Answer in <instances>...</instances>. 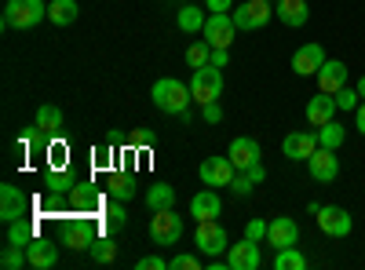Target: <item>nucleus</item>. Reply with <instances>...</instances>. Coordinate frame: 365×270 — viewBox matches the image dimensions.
<instances>
[{
  "mask_svg": "<svg viewBox=\"0 0 365 270\" xmlns=\"http://www.w3.org/2000/svg\"><path fill=\"white\" fill-rule=\"evenodd\" d=\"M150 99H154V106L168 117H182L190 110L194 103V92H190V84H182L175 77H161L154 88H150Z\"/></svg>",
  "mask_w": 365,
  "mask_h": 270,
  "instance_id": "nucleus-1",
  "label": "nucleus"
},
{
  "mask_svg": "<svg viewBox=\"0 0 365 270\" xmlns=\"http://www.w3.org/2000/svg\"><path fill=\"white\" fill-rule=\"evenodd\" d=\"M48 19L44 0H8L4 4V29H34Z\"/></svg>",
  "mask_w": 365,
  "mask_h": 270,
  "instance_id": "nucleus-2",
  "label": "nucleus"
},
{
  "mask_svg": "<svg viewBox=\"0 0 365 270\" xmlns=\"http://www.w3.org/2000/svg\"><path fill=\"white\" fill-rule=\"evenodd\" d=\"M190 92H194V103L197 106H205V103H220V95H223V70L220 66H201V70H194V77H190Z\"/></svg>",
  "mask_w": 365,
  "mask_h": 270,
  "instance_id": "nucleus-3",
  "label": "nucleus"
},
{
  "mask_svg": "<svg viewBox=\"0 0 365 270\" xmlns=\"http://www.w3.org/2000/svg\"><path fill=\"white\" fill-rule=\"evenodd\" d=\"M194 245H197V252H205V256H227V249H230L227 227H223L220 219H201V223H197V234H194Z\"/></svg>",
  "mask_w": 365,
  "mask_h": 270,
  "instance_id": "nucleus-4",
  "label": "nucleus"
},
{
  "mask_svg": "<svg viewBox=\"0 0 365 270\" xmlns=\"http://www.w3.org/2000/svg\"><path fill=\"white\" fill-rule=\"evenodd\" d=\"M182 237V216H175V208H158L150 216V242L154 245H175Z\"/></svg>",
  "mask_w": 365,
  "mask_h": 270,
  "instance_id": "nucleus-5",
  "label": "nucleus"
},
{
  "mask_svg": "<svg viewBox=\"0 0 365 270\" xmlns=\"http://www.w3.org/2000/svg\"><path fill=\"white\" fill-rule=\"evenodd\" d=\"M26 216H34V197H29L22 187L4 183L0 187V219L15 223V219H26Z\"/></svg>",
  "mask_w": 365,
  "mask_h": 270,
  "instance_id": "nucleus-6",
  "label": "nucleus"
},
{
  "mask_svg": "<svg viewBox=\"0 0 365 270\" xmlns=\"http://www.w3.org/2000/svg\"><path fill=\"white\" fill-rule=\"evenodd\" d=\"M230 15H234V26H237V29L256 33V29H263V26L274 19V4H270V0H245V4L234 8Z\"/></svg>",
  "mask_w": 365,
  "mask_h": 270,
  "instance_id": "nucleus-7",
  "label": "nucleus"
},
{
  "mask_svg": "<svg viewBox=\"0 0 365 270\" xmlns=\"http://www.w3.org/2000/svg\"><path fill=\"white\" fill-rule=\"evenodd\" d=\"M205 41L212 48H230L234 37H237V26H234V15L230 11H208V22H205Z\"/></svg>",
  "mask_w": 365,
  "mask_h": 270,
  "instance_id": "nucleus-8",
  "label": "nucleus"
},
{
  "mask_svg": "<svg viewBox=\"0 0 365 270\" xmlns=\"http://www.w3.org/2000/svg\"><path fill=\"white\" fill-rule=\"evenodd\" d=\"M314 219H318V230L325 237H347L351 227H354L351 212H347V208H340V204H322L318 212H314Z\"/></svg>",
  "mask_w": 365,
  "mask_h": 270,
  "instance_id": "nucleus-9",
  "label": "nucleus"
},
{
  "mask_svg": "<svg viewBox=\"0 0 365 270\" xmlns=\"http://www.w3.org/2000/svg\"><path fill=\"white\" fill-rule=\"evenodd\" d=\"M325 58H329L325 48H322L318 41H307V44H299V48L292 51V63H289V66H292L296 77H314V73L325 66Z\"/></svg>",
  "mask_w": 365,
  "mask_h": 270,
  "instance_id": "nucleus-10",
  "label": "nucleus"
},
{
  "mask_svg": "<svg viewBox=\"0 0 365 270\" xmlns=\"http://www.w3.org/2000/svg\"><path fill=\"white\" fill-rule=\"evenodd\" d=\"M234 175H237V168H234L230 157H205L197 165V179L205 187H230Z\"/></svg>",
  "mask_w": 365,
  "mask_h": 270,
  "instance_id": "nucleus-11",
  "label": "nucleus"
},
{
  "mask_svg": "<svg viewBox=\"0 0 365 270\" xmlns=\"http://www.w3.org/2000/svg\"><path fill=\"white\" fill-rule=\"evenodd\" d=\"M307 172H311L314 183H332V179L340 175V157H336V150L318 146L314 154L307 157Z\"/></svg>",
  "mask_w": 365,
  "mask_h": 270,
  "instance_id": "nucleus-12",
  "label": "nucleus"
},
{
  "mask_svg": "<svg viewBox=\"0 0 365 270\" xmlns=\"http://www.w3.org/2000/svg\"><path fill=\"white\" fill-rule=\"evenodd\" d=\"M259 263H263L259 242H252V237H241L227 249V270H256Z\"/></svg>",
  "mask_w": 365,
  "mask_h": 270,
  "instance_id": "nucleus-13",
  "label": "nucleus"
},
{
  "mask_svg": "<svg viewBox=\"0 0 365 270\" xmlns=\"http://www.w3.org/2000/svg\"><path fill=\"white\" fill-rule=\"evenodd\" d=\"M347 63L344 58H325V66L314 73V81H318V92H325V95H336L340 88L347 84Z\"/></svg>",
  "mask_w": 365,
  "mask_h": 270,
  "instance_id": "nucleus-14",
  "label": "nucleus"
},
{
  "mask_svg": "<svg viewBox=\"0 0 365 270\" xmlns=\"http://www.w3.org/2000/svg\"><path fill=\"white\" fill-rule=\"evenodd\" d=\"M96 237H99V234H96V223H91L88 216H81V219H70V223H66V230H63V245H66V249H77V252H81V249L88 252Z\"/></svg>",
  "mask_w": 365,
  "mask_h": 270,
  "instance_id": "nucleus-15",
  "label": "nucleus"
},
{
  "mask_svg": "<svg viewBox=\"0 0 365 270\" xmlns=\"http://www.w3.org/2000/svg\"><path fill=\"white\" fill-rule=\"evenodd\" d=\"M227 157L234 161V168H237V172H249V168L263 157V150H259V142H256V139L237 135V139L230 142V150H227Z\"/></svg>",
  "mask_w": 365,
  "mask_h": 270,
  "instance_id": "nucleus-16",
  "label": "nucleus"
},
{
  "mask_svg": "<svg viewBox=\"0 0 365 270\" xmlns=\"http://www.w3.org/2000/svg\"><path fill=\"white\" fill-rule=\"evenodd\" d=\"M318 150V135L314 132H289L285 135V142H282V154L289 157V161H303L307 165V157Z\"/></svg>",
  "mask_w": 365,
  "mask_h": 270,
  "instance_id": "nucleus-17",
  "label": "nucleus"
},
{
  "mask_svg": "<svg viewBox=\"0 0 365 270\" xmlns=\"http://www.w3.org/2000/svg\"><path fill=\"white\" fill-rule=\"evenodd\" d=\"M296 242H299L296 219H289V216L270 219V227H267V245H274V252H278V249H289V245H296Z\"/></svg>",
  "mask_w": 365,
  "mask_h": 270,
  "instance_id": "nucleus-18",
  "label": "nucleus"
},
{
  "mask_svg": "<svg viewBox=\"0 0 365 270\" xmlns=\"http://www.w3.org/2000/svg\"><path fill=\"white\" fill-rule=\"evenodd\" d=\"M26 256H29V266L34 270H51L58 263V245H51L48 237H34L26 245Z\"/></svg>",
  "mask_w": 365,
  "mask_h": 270,
  "instance_id": "nucleus-19",
  "label": "nucleus"
},
{
  "mask_svg": "<svg viewBox=\"0 0 365 270\" xmlns=\"http://www.w3.org/2000/svg\"><path fill=\"white\" fill-rule=\"evenodd\" d=\"M336 99H332V95H325V92H318L314 99H307V110H303V113H307V121L314 125V128H322V125H329V121H336Z\"/></svg>",
  "mask_w": 365,
  "mask_h": 270,
  "instance_id": "nucleus-20",
  "label": "nucleus"
},
{
  "mask_svg": "<svg viewBox=\"0 0 365 270\" xmlns=\"http://www.w3.org/2000/svg\"><path fill=\"white\" fill-rule=\"evenodd\" d=\"M220 212H223V201H220V194L216 190H197L194 197H190V216L201 223V219H220Z\"/></svg>",
  "mask_w": 365,
  "mask_h": 270,
  "instance_id": "nucleus-21",
  "label": "nucleus"
},
{
  "mask_svg": "<svg viewBox=\"0 0 365 270\" xmlns=\"http://www.w3.org/2000/svg\"><path fill=\"white\" fill-rule=\"evenodd\" d=\"M274 15H278L289 29H299V26H307L311 8H307V0H278V4H274Z\"/></svg>",
  "mask_w": 365,
  "mask_h": 270,
  "instance_id": "nucleus-22",
  "label": "nucleus"
},
{
  "mask_svg": "<svg viewBox=\"0 0 365 270\" xmlns=\"http://www.w3.org/2000/svg\"><path fill=\"white\" fill-rule=\"evenodd\" d=\"M77 15H81V4H77V0H51V4H48L51 26H73Z\"/></svg>",
  "mask_w": 365,
  "mask_h": 270,
  "instance_id": "nucleus-23",
  "label": "nucleus"
},
{
  "mask_svg": "<svg viewBox=\"0 0 365 270\" xmlns=\"http://www.w3.org/2000/svg\"><path fill=\"white\" fill-rule=\"evenodd\" d=\"M146 208L158 212V208H175V187L172 183H154L146 190Z\"/></svg>",
  "mask_w": 365,
  "mask_h": 270,
  "instance_id": "nucleus-24",
  "label": "nucleus"
},
{
  "mask_svg": "<svg viewBox=\"0 0 365 270\" xmlns=\"http://www.w3.org/2000/svg\"><path fill=\"white\" fill-rule=\"evenodd\" d=\"M34 237H41V234H37V219L26 216V219L8 223V242H11V245H22V249H26L29 242H34Z\"/></svg>",
  "mask_w": 365,
  "mask_h": 270,
  "instance_id": "nucleus-25",
  "label": "nucleus"
},
{
  "mask_svg": "<svg viewBox=\"0 0 365 270\" xmlns=\"http://www.w3.org/2000/svg\"><path fill=\"white\" fill-rule=\"evenodd\" d=\"M175 22H179V29H182V33H201V29H205V22H208V15H205L197 4H187V8H179Z\"/></svg>",
  "mask_w": 365,
  "mask_h": 270,
  "instance_id": "nucleus-26",
  "label": "nucleus"
},
{
  "mask_svg": "<svg viewBox=\"0 0 365 270\" xmlns=\"http://www.w3.org/2000/svg\"><path fill=\"white\" fill-rule=\"evenodd\" d=\"M41 135H55L58 128H63V110L58 106H51V103H44L41 110H37V125H34Z\"/></svg>",
  "mask_w": 365,
  "mask_h": 270,
  "instance_id": "nucleus-27",
  "label": "nucleus"
},
{
  "mask_svg": "<svg viewBox=\"0 0 365 270\" xmlns=\"http://www.w3.org/2000/svg\"><path fill=\"white\" fill-rule=\"evenodd\" d=\"M70 201L81 208V212H96V208L103 204V197L96 194V187H84V183H73V190H70Z\"/></svg>",
  "mask_w": 365,
  "mask_h": 270,
  "instance_id": "nucleus-28",
  "label": "nucleus"
},
{
  "mask_svg": "<svg viewBox=\"0 0 365 270\" xmlns=\"http://www.w3.org/2000/svg\"><path fill=\"white\" fill-rule=\"evenodd\" d=\"M274 270H307V256H303L296 245L278 249V256H274Z\"/></svg>",
  "mask_w": 365,
  "mask_h": 270,
  "instance_id": "nucleus-29",
  "label": "nucleus"
},
{
  "mask_svg": "<svg viewBox=\"0 0 365 270\" xmlns=\"http://www.w3.org/2000/svg\"><path fill=\"white\" fill-rule=\"evenodd\" d=\"M88 256L96 259V263H113L117 259V245H113V234H103V237H96V242H91V249H88Z\"/></svg>",
  "mask_w": 365,
  "mask_h": 270,
  "instance_id": "nucleus-30",
  "label": "nucleus"
},
{
  "mask_svg": "<svg viewBox=\"0 0 365 270\" xmlns=\"http://www.w3.org/2000/svg\"><path fill=\"white\" fill-rule=\"evenodd\" d=\"M344 139H347V128H344L340 121H329V125H322V128H318V146L340 150V146H344Z\"/></svg>",
  "mask_w": 365,
  "mask_h": 270,
  "instance_id": "nucleus-31",
  "label": "nucleus"
},
{
  "mask_svg": "<svg viewBox=\"0 0 365 270\" xmlns=\"http://www.w3.org/2000/svg\"><path fill=\"white\" fill-rule=\"evenodd\" d=\"M106 190L117 201H128V197H135V179L132 175H110L106 179Z\"/></svg>",
  "mask_w": 365,
  "mask_h": 270,
  "instance_id": "nucleus-32",
  "label": "nucleus"
},
{
  "mask_svg": "<svg viewBox=\"0 0 365 270\" xmlns=\"http://www.w3.org/2000/svg\"><path fill=\"white\" fill-rule=\"evenodd\" d=\"M103 216H106V230L113 234V230H120L128 223V212H125V201H117V197H110V204L103 208Z\"/></svg>",
  "mask_w": 365,
  "mask_h": 270,
  "instance_id": "nucleus-33",
  "label": "nucleus"
},
{
  "mask_svg": "<svg viewBox=\"0 0 365 270\" xmlns=\"http://www.w3.org/2000/svg\"><path fill=\"white\" fill-rule=\"evenodd\" d=\"M0 266H4V270H22V266H29V256H26V249L8 242L4 256H0Z\"/></svg>",
  "mask_w": 365,
  "mask_h": 270,
  "instance_id": "nucleus-34",
  "label": "nucleus"
},
{
  "mask_svg": "<svg viewBox=\"0 0 365 270\" xmlns=\"http://www.w3.org/2000/svg\"><path fill=\"white\" fill-rule=\"evenodd\" d=\"M208 63H212V44H208V41L187 48V66H190V70H201V66H208Z\"/></svg>",
  "mask_w": 365,
  "mask_h": 270,
  "instance_id": "nucleus-35",
  "label": "nucleus"
},
{
  "mask_svg": "<svg viewBox=\"0 0 365 270\" xmlns=\"http://www.w3.org/2000/svg\"><path fill=\"white\" fill-rule=\"evenodd\" d=\"M332 99H336V106H340L344 113H354V110H358V103H361L358 88H347V84H344V88H340V92L332 95Z\"/></svg>",
  "mask_w": 365,
  "mask_h": 270,
  "instance_id": "nucleus-36",
  "label": "nucleus"
},
{
  "mask_svg": "<svg viewBox=\"0 0 365 270\" xmlns=\"http://www.w3.org/2000/svg\"><path fill=\"white\" fill-rule=\"evenodd\" d=\"M44 190H48V194H66V190H73V183H70V175H63V168H55V172L44 179Z\"/></svg>",
  "mask_w": 365,
  "mask_h": 270,
  "instance_id": "nucleus-37",
  "label": "nucleus"
},
{
  "mask_svg": "<svg viewBox=\"0 0 365 270\" xmlns=\"http://www.w3.org/2000/svg\"><path fill=\"white\" fill-rule=\"evenodd\" d=\"M252 187H256V183H252V175H249V172H237V175H234V183H230V190H234L237 197H249Z\"/></svg>",
  "mask_w": 365,
  "mask_h": 270,
  "instance_id": "nucleus-38",
  "label": "nucleus"
},
{
  "mask_svg": "<svg viewBox=\"0 0 365 270\" xmlns=\"http://www.w3.org/2000/svg\"><path fill=\"white\" fill-rule=\"evenodd\" d=\"M168 270H201V259L182 252V256H172V259H168Z\"/></svg>",
  "mask_w": 365,
  "mask_h": 270,
  "instance_id": "nucleus-39",
  "label": "nucleus"
},
{
  "mask_svg": "<svg viewBox=\"0 0 365 270\" xmlns=\"http://www.w3.org/2000/svg\"><path fill=\"white\" fill-rule=\"evenodd\" d=\"M267 227H270V223L256 216V219L245 223V237H252V242H267Z\"/></svg>",
  "mask_w": 365,
  "mask_h": 270,
  "instance_id": "nucleus-40",
  "label": "nucleus"
},
{
  "mask_svg": "<svg viewBox=\"0 0 365 270\" xmlns=\"http://www.w3.org/2000/svg\"><path fill=\"white\" fill-rule=\"evenodd\" d=\"M201 117H205V125H220L223 121V106L220 103H205L201 106Z\"/></svg>",
  "mask_w": 365,
  "mask_h": 270,
  "instance_id": "nucleus-41",
  "label": "nucleus"
},
{
  "mask_svg": "<svg viewBox=\"0 0 365 270\" xmlns=\"http://www.w3.org/2000/svg\"><path fill=\"white\" fill-rule=\"evenodd\" d=\"M135 270H168V259H161V256H143V259H135Z\"/></svg>",
  "mask_w": 365,
  "mask_h": 270,
  "instance_id": "nucleus-42",
  "label": "nucleus"
},
{
  "mask_svg": "<svg viewBox=\"0 0 365 270\" xmlns=\"http://www.w3.org/2000/svg\"><path fill=\"white\" fill-rule=\"evenodd\" d=\"M48 165L51 168H63L66 165V146H48Z\"/></svg>",
  "mask_w": 365,
  "mask_h": 270,
  "instance_id": "nucleus-43",
  "label": "nucleus"
},
{
  "mask_svg": "<svg viewBox=\"0 0 365 270\" xmlns=\"http://www.w3.org/2000/svg\"><path fill=\"white\" fill-rule=\"evenodd\" d=\"M212 66L227 70L230 66V48H212Z\"/></svg>",
  "mask_w": 365,
  "mask_h": 270,
  "instance_id": "nucleus-44",
  "label": "nucleus"
},
{
  "mask_svg": "<svg viewBox=\"0 0 365 270\" xmlns=\"http://www.w3.org/2000/svg\"><path fill=\"white\" fill-rule=\"evenodd\" d=\"M205 11H234V0H205Z\"/></svg>",
  "mask_w": 365,
  "mask_h": 270,
  "instance_id": "nucleus-45",
  "label": "nucleus"
},
{
  "mask_svg": "<svg viewBox=\"0 0 365 270\" xmlns=\"http://www.w3.org/2000/svg\"><path fill=\"white\" fill-rule=\"evenodd\" d=\"M249 175H252V183L259 187V183H263V179H267V168H263V161H256V165L249 168Z\"/></svg>",
  "mask_w": 365,
  "mask_h": 270,
  "instance_id": "nucleus-46",
  "label": "nucleus"
},
{
  "mask_svg": "<svg viewBox=\"0 0 365 270\" xmlns=\"http://www.w3.org/2000/svg\"><path fill=\"white\" fill-rule=\"evenodd\" d=\"M354 128L365 135V99H361V103H358V110H354Z\"/></svg>",
  "mask_w": 365,
  "mask_h": 270,
  "instance_id": "nucleus-47",
  "label": "nucleus"
},
{
  "mask_svg": "<svg viewBox=\"0 0 365 270\" xmlns=\"http://www.w3.org/2000/svg\"><path fill=\"white\" fill-rule=\"evenodd\" d=\"M354 88H358V95H361V99H365V77H361V81H358V84H354Z\"/></svg>",
  "mask_w": 365,
  "mask_h": 270,
  "instance_id": "nucleus-48",
  "label": "nucleus"
}]
</instances>
